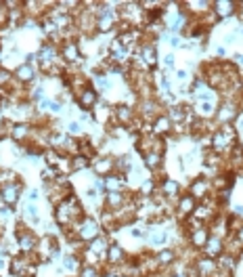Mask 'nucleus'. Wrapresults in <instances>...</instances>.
Returning a JSON list of instances; mask_svg holds the SVG:
<instances>
[{
  "label": "nucleus",
  "instance_id": "nucleus-1",
  "mask_svg": "<svg viewBox=\"0 0 243 277\" xmlns=\"http://www.w3.org/2000/svg\"><path fill=\"white\" fill-rule=\"evenodd\" d=\"M237 128L233 124H222V126L214 132L212 137V149L222 154V151H231L233 145H237Z\"/></svg>",
  "mask_w": 243,
  "mask_h": 277
},
{
  "label": "nucleus",
  "instance_id": "nucleus-2",
  "mask_svg": "<svg viewBox=\"0 0 243 277\" xmlns=\"http://www.w3.org/2000/svg\"><path fill=\"white\" fill-rule=\"evenodd\" d=\"M76 235L80 242H93L95 237L101 235V227H98V222L95 219H88L84 217L82 221L78 222V227H76Z\"/></svg>",
  "mask_w": 243,
  "mask_h": 277
},
{
  "label": "nucleus",
  "instance_id": "nucleus-3",
  "mask_svg": "<svg viewBox=\"0 0 243 277\" xmlns=\"http://www.w3.org/2000/svg\"><path fill=\"white\" fill-rule=\"evenodd\" d=\"M239 113H241V110H239V101H235V99H227V101H222V105L218 107V110H216L214 115L218 118V122H222V124H231Z\"/></svg>",
  "mask_w": 243,
  "mask_h": 277
},
{
  "label": "nucleus",
  "instance_id": "nucleus-4",
  "mask_svg": "<svg viewBox=\"0 0 243 277\" xmlns=\"http://www.w3.org/2000/svg\"><path fill=\"white\" fill-rule=\"evenodd\" d=\"M23 189V185L19 181H13V183H4L2 187H0V200H2V204H6V206H15L17 202H19V193Z\"/></svg>",
  "mask_w": 243,
  "mask_h": 277
},
{
  "label": "nucleus",
  "instance_id": "nucleus-5",
  "mask_svg": "<svg viewBox=\"0 0 243 277\" xmlns=\"http://www.w3.org/2000/svg\"><path fill=\"white\" fill-rule=\"evenodd\" d=\"M17 244H19L21 254H32V252H36V248H38V237H36L30 229L21 227L17 231Z\"/></svg>",
  "mask_w": 243,
  "mask_h": 277
},
{
  "label": "nucleus",
  "instance_id": "nucleus-6",
  "mask_svg": "<svg viewBox=\"0 0 243 277\" xmlns=\"http://www.w3.org/2000/svg\"><path fill=\"white\" fill-rule=\"evenodd\" d=\"M59 55H61V59H65L67 63H78L80 59H82V51H80V47H78V42H74V40H65L59 47Z\"/></svg>",
  "mask_w": 243,
  "mask_h": 277
},
{
  "label": "nucleus",
  "instance_id": "nucleus-7",
  "mask_svg": "<svg viewBox=\"0 0 243 277\" xmlns=\"http://www.w3.org/2000/svg\"><path fill=\"white\" fill-rule=\"evenodd\" d=\"M195 269L201 277H216L218 275V263H216V258H208V256H201L195 261Z\"/></svg>",
  "mask_w": 243,
  "mask_h": 277
},
{
  "label": "nucleus",
  "instance_id": "nucleus-8",
  "mask_svg": "<svg viewBox=\"0 0 243 277\" xmlns=\"http://www.w3.org/2000/svg\"><path fill=\"white\" fill-rule=\"evenodd\" d=\"M237 8H239V4L233 2V0H218V2H212V11L218 19H229V17L237 13Z\"/></svg>",
  "mask_w": 243,
  "mask_h": 277
},
{
  "label": "nucleus",
  "instance_id": "nucleus-9",
  "mask_svg": "<svg viewBox=\"0 0 243 277\" xmlns=\"http://www.w3.org/2000/svg\"><path fill=\"white\" fill-rule=\"evenodd\" d=\"M210 189V178L208 176H195L191 185H189V195H193L195 200H205Z\"/></svg>",
  "mask_w": 243,
  "mask_h": 277
},
{
  "label": "nucleus",
  "instance_id": "nucleus-10",
  "mask_svg": "<svg viewBox=\"0 0 243 277\" xmlns=\"http://www.w3.org/2000/svg\"><path fill=\"white\" fill-rule=\"evenodd\" d=\"M137 57H139L147 67L153 69V67L157 65V47H155V44H149V42L141 44V47H139V53H137Z\"/></svg>",
  "mask_w": 243,
  "mask_h": 277
},
{
  "label": "nucleus",
  "instance_id": "nucleus-11",
  "mask_svg": "<svg viewBox=\"0 0 243 277\" xmlns=\"http://www.w3.org/2000/svg\"><path fill=\"white\" fill-rule=\"evenodd\" d=\"M105 208L109 212H118L126 204V193L124 191H105Z\"/></svg>",
  "mask_w": 243,
  "mask_h": 277
},
{
  "label": "nucleus",
  "instance_id": "nucleus-12",
  "mask_svg": "<svg viewBox=\"0 0 243 277\" xmlns=\"http://www.w3.org/2000/svg\"><path fill=\"white\" fill-rule=\"evenodd\" d=\"M76 99H78V105L82 107V110H93V107L98 103V93L93 86H86L82 93L76 95Z\"/></svg>",
  "mask_w": 243,
  "mask_h": 277
},
{
  "label": "nucleus",
  "instance_id": "nucleus-13",
  "mask_svg": "<svg viewBox=\"0 0 243 277\" xmlns=\"http://www.w3.org/2000/svg\"><path fill=\"white\" fill-rule=\"evenodd\" d=\"M201 250H203V254L208 256V258H218V256L224 254V239L222 237H216V235H210L208 244H205Z\"/></svg>",
  "mask_w": 243,
  "mask_h": 277
},
{
  "label": "nucleus",
  "instance_id": "nucleus-14",
  "mask_svg": "<svg viewBox=\"0 0 243 277\" xmlns=\"http://www.w3.org/2000/svg\"><path fill=\"white\" fill-rule=\"evenodd\" d=\"M111 113H113V120L118 122L120 126H128L134 120V110L128 105H122V103L115 105V110H111Z\"/></svg>",
  "mask_w": 243,
  "mask_h": 277
},
{
  "label": "nucleus",
  "instance_id": "nucleus-15",
  "mask_svg": "<svg viewBox=\"0 0 243 277\" xmlns=\"http://www.w3.org/2000/svg\"><path fill=\"white\" fill-rule=\"evenodd\" d=\"M124 258H126L124 248L118 242H109V248H107V254H105V261L113 267V265H122Z\"/></svg>",
  "mask_w": 243,
  "mask_h": 277
},
{
  "label": "nucleus",
  "instance_id": "nucleus-16",
  "mask_svg": "<svg viewBox=\"0 0 243 277\" xmlns=\"http://www.w3.org/2000/svg\"><path fill=\"white\" fill-rule=\"evenodd\" d=\"M93 168H95L97 176H103V174L107 176V174H111L115 170V160H111V158H95Z\"/></svg>",
  "mask_w": 243,
  "mask_h": 277
},
{
  "label": "nucleus",
  "instance_id": "nucleus-17",
  "mask_svg": "<svg viewBox=\"0 0 243 277\" xmlns=\"http://www.w3.org/2000/svg\"><path fill=\"white\" fill-rule=\"evenodd\" d=\"M151 128H153V135H155V137H161V135H168V132L172 130V122L168 120L166 113H159L157 118L153 120Z\"/></svg>",
  "mask_w": 243,
  "mask_h": 277
},
{
  "label": "nucleus",
  "instance_id": "nucleus-18",
  "mask_svg": "<svg viewBox=\"0 0 243 277\" xmlns=\"http://www.w3.org/2000/svg\"><path fill=\"white\" fill-rule=\"evenodd\" d=\"M103 181H105V191H122L124 189V183H126V176L111 172V174L103 176Z\"/></svg>",
  "mask_w": 243,
  "mask_h": 277
},
{
  "label": "nucleus",
  "instance_id": "nucleus-19",
  "mask_svg": "<svg viewBox=\"0 0 243 277\" xmlns=\"http://www.w3.org/2000/svg\"><path fill=\"white\" fill-rule=\"evenodd\" d=\"M107 248H109V242H107V237H103V235H98V237L93 239V242H88V252L95 254V256H105Z\"/></svg>",
  "mask_w": 243,
  "mask_h": 277
},
{
  "label": "nucleus",
  "instance_id": "nucleus-20",
  "mask_svg": "<svg viewBox=\"0 0 243 277\" xmlns=\"http://www.w3.org/2000/svg\"><path fill=\"white\" fill-rule=\"evenodd\" d=\"M195 206H197V200L193 198V195L187 193V195H183V198L178 200V214H181V217H191Z\"/></svg>",
  "mask_w": 243,
  "mask_h": 277
},
{
  "label": "nucleus",
  "instance_id": "nucleus-21",
  "mask_svg": "<svg viewBox=\"0 0 243 277\" xmlns=\"http://www.w3.org/2000/svg\"><path fill=\"white\" fill-rule=\"evenodd\" d=\"M30 132H32V126L30 124H25V122H19V124H11V137L15 141H25L30 137Z\"/></svg>",
  "mask_w": 243,
  "mask_h": 277
},
{
  "label": "nucleus",
  "instance_id": "nucleus-22",
  "mask_svg": "<svg viewBox=\"0 0 243 277\" xmlns=\"http://www.w3.org/2000/svg\"><path fill=\"white\" fill-rule=\"evenodd\" d=\"M187 110L189 107H181V105H174V107H170L168 110V120L174 124V126H178V124H183L185 118H187Z\"/></svg>",
  "mask_w": 243,
  "mask_h": 277
},
{
  "label": "nucleus",
  "instance_id": "nucleus-23",
  "mask_svg": "<svg viewBox=\"0 0 243 277\" xmlns=\"http://www.w3.org/2000/svg\"><path fill=\"white\" fill-rule=\"evenodd\" d=\"M34 76H36V71H34V67L30 63H23V65H19V67L15 69V80H19L21 84L32 82Z\"/></svg>",
  "mask_w": 243,
  "mask_h": 277
},
{
  "label": "nucleus",
  "instance_id": "nucleus-24",
  "mask_svg": "<svg viewBox=\"0 0 243 277\" xmlns=\"http://www.w3.org/2000/svg\"><path fill=\"white\" fill-rule=\"evenodd\" d=\"M63 269L71 271V273H80L82 271V261L78 254H65L63 256Z\"/></svg>",
  "mask_w": 243,
  "mask_h": 277
},
{
  "label": "nucleus",
  "instance_id": "nucleus-25",
  "mask_svg": "<svg viewBox=\"0 0 243 277\" xmlns=\"http://www.w3.org/2000/svg\"><path fill=\"white\" fill-rule=\"evenodd\" d=\"M174 258H176V252L172 248H164V250H159V252L155 254V261L159 267H168V265H172L174 263Z\"/></svg>",
  "mask_w": 243,
  "mask_h": 277
},
{
  "label": "nucleus",
  "instance_id": "nucleus-26",
  "mask_svg": "<svg viewBox=\"0 0 243 277\" xmlns=\"http://www.w3.org/2000/svg\"><path fill=\"white\" fill-rule=\"evenodd\" d=\"M143 158H145V166L149 170H159L161 164H164L161 162V154H155V151H145Z\"/></svg>",
  "mask_w": 243,
  "mask_h": 277
},
{
  "label": "nucleus",
  "instance_id": "nucleus-27",
  "mask_svg": "<svg viewBox=\"0 0 243 277\" xmlns=\"http://www.w3.org/2000/svg\"><path fill=\"white\" fill-rule=\"evenodd\" d=\"M178 191H181V185L176 181H172V178H161V193L166 198H174V195H178Z\"/></svg>",
  "mask_w": 243,
  "mask_h": 277
},
{
  "label": "nucleus",
  "instance_id": "nucleus-28",
  "mask_svg": "<svg viewBox=\"0 0 243 277\" xmlns=\"http://www.w3.org/2000/svg\"><path fill=\"white\" fill-rule=\"evenodd\" d=\"M216 113L212 101H199L197 103V110H195V115L197 118H212V115Z\"/></svg>",
  "mask_w": 243,
  "mask_h": 277
},
{
  "label": "nucleus",
  "instance_id": "nucleus-29",
  "mask_svg": "<svg viewBox=\"0 0 243 277\" xmlns=\"http://www.w3.org/2000/svg\"><path fill=\"white\" fill-rule=\"evenodd\" d=\"M91 166V160H88L86 156L82 154H76L74 158H71V172H80V170H84V168Z\"/></svg>",
  "mask_w": 243,
  "mask_h": 277
},
{
  "label": "nucleus",
  "instance_id": "nucleus-30",
  "mask_svg": "<svg viewBox=\"0 0 243 277\" xmlns=\"http://www.w3.org/2000/svg\"><path fill=\"white\" fill-rule=\"evenodd\" d=\"M168 242V231H157V233L149 235V244L151 246H164Z\"/></svg>",
  "mask_w": 243,
  "mask_h": 277
},
{
  "label": "nucleus",
  "instance_id": "nucleus-31",
  "mask_svg": "<svg viewBox=\"0 0 243 277\" xmlns=\"http://www.w3.org/2000/svg\"><path fill=\"white\" fill-rule=\"evenodd\" d=\"M97 86L98 88H101V91L103 93H107V91H111V80L109 78H107V76H103V74H97Z\"/></svg>",
  "mask_w": 243,
  "mask_h": 277
},
{
  "label": "nucleus",
  "instance_id": "nucleus-32",
  "mask_svg": "<svg viewBox=\"0 0 243 277\" xmlns=\"http://www.w3.org/2000/svg\"><path fill=\"white\" fill-rule=\"evenodd\" d=\"M141 193L145 195V198H147V195H151V193H155V178H149V181L143 183L141 185Z\"/></svg>",
  "mask_w": 243,
  "mask_h": 277
},
{
  "label": "nucleus",
  "instance_id": "nucleus-33",
  "mask_svg": "<svg viewBox=\"0 0 243 277\" xmlns=\"http://www.w3.org/2000/svg\"><path fill=\"white\" fill-rule=\"evenodd\" d=\"M80 277H98V271L95 265H82V271H80Z\"/></svg>",
  "mask_w": 243,
  "mask_h": 277
},
{
  "label": "nucleus",
  "instance_id": "nucleus-34",
  "mask_svg": "<svg viewBox=\"0 0 243 277\" xmlns=\"http://www.w3.org/2000/svg\"><path fill=\"white\" fill-rule=\"evenodd\" d=\"M67 132L69 135H82V126H80V122H69Z\"/></svg>",
  "mask_w": 243,
  "mask_h": 277
},
{
  "label": "nucleus",
  "instance_id": "nucleus-35",
  "mask_svg": "<svg viewBox=\"0 0 243 277\" xmlns=\"http://www.w3.org/2000/svg\"><path fill=\"white\" fill-rule=\"evenodd\" d=\"M11 80H13V76H11V71H8V69H2V67H0V84H6V82H11Z\"/></svg>",
  "mask_w": 243,
  "mask_h": 277
},
{
  "label": "nucleus",
  "instance_id": "nucleus-36",
  "mask_svg": "<svg viewBox=\"0 0 243 277\" xmlns=\"http://www.w3.org/2000/svg\"><path fill=\"white\" fill-rule=\"evenodd\" d=\"M8 214H11V206H6V204H0V219H6Z\"/></svg>",
  "mask_w": 243,
  "mask_h": 277
},
{
  "label": "nucleus",
  "instance_id": "nucleus-37",
  "mask_svg": "<svg viewBox=\"0 0 243 277\" xmlns=\"http://www.w3.org/2000/svg\"><path fill=\"white\" fill-rule=\"evenodd\" d=\"M231 235L235 237V242H239V244L243 246V225H241V227H239V229L235 231V233H231Z\"/></svg>",
  "mask_w": 243,
  "mask_h": 277
},
{
  "label": "nucleus",
  "instance_id": "nucleus-38",
  "mask_svg": "<svg viewBox=\"0 0 243 277\" xmlns=\"http://www.w3.org/2000/svg\"><path fill=\"white\" fill-rule=\"evenodd\" d=\"M38 198H40V193H38V189H32V191H30V195H28V200H30V204H34V202H38Z\"/></svg>",
  "mask_w": 243,
  "mask_h": 277
},
{
  "label": "nucleus",
  "instance_id": "nucleus-39",
  "mask_svg": "<svg viewBox=\"0 0 243 277\" xmlns=\"http://www.w3.org/2000/svg\"><path fill=\"white\" fill-rule=\"evenodd\" d=\"M168 44H170V47H181V38H178V36H170V40H168Z\"/></svg>",
  "mask_w": 243,
  "mask_h": 277
},
{
  "label": "nucleus",
  "instance_id": "nucleus-40",
  "mask_svg": "<svg viewBox=\"0 0 243 277\" xmlns=\"http://www.w3.org/2000/svg\"><path fill=\"white\" fill-rule=\"evenodd\" d=\"M164 63H166V67H174V55H172V53L164 57Z\"/></svg>",
  "mask_w": 243,
  "mask_h": 277
},
{
  "label": "nucleus",
  "instance_id": "nucleus-41",
  "mask_svg": "<svg viewBox=\"0 0 243 277\" xmlns=\"http://www.w3.org/2000/svg\"><path fill=\"white\" fill-rule=\"evenodd\" d=\"M233 217L243 219V204H237V206H235V212H233Z\"/></svg>",
  "mask_w": 243,
  "mask_h": 277
},
{
  "label": "nucleus",
  "instance_id": "nucleus-42",
  "mask_svg": "<svg viewBox=\"0 0 243 277\" xmlns=\"http://www.w3.org/2000/svg\"><path fill=\"white\" fill-rule=\"evenodd\" d=\"M235 128H237V132H239V130H243V113H241V115H237V124H235Z\"/></svg>",
  "mask_w": 243,
  "mask_h": 277
},
{
  "label": "nucleus",
  "instance_id": "nucleus-43",
  "mask_svg": "<svg viewBox=\"0 0 243 277\" xmlns=\"http://www.w3.org/2000/svg\"><path fill=\"white\" fill-rule=\"evenodd\" d=\"M235 65H243V53H237L235 55Z\"/></svg>",
  "mask_w": 243,
  "mask_h": 277
},
{
  "label": "nucleus",
  "instance_id": "nucleus-44",
  "mask_svg": "<svg viewBox=\"0 0 243 277\" xmlns=\"http://www.w3.org/2000/svg\"><path fill=\"white\" fill-rule=\"evenodd\" d=\"M216 55H218V57H224V55H227V49H224V47H218V49H216Z\"/></svg>",
  "mask_w": 243,
  "mask_h": 277
},
{
  "label": "nucleus",
  "instance_id": "nucleus-45",
  "mask_svg": "<svg viewBox=\"0 0 243 277\" xmlns=\"http://www.w3.org/2000/svg\"><path fill=\"white\" fill-rule=\"evenodd\" d=\"M103 277H118V275H115V273H105Z\"/></svg>",
  "mask_w": 243,
  "mask_h": 277
},
{
  "label": "nucleus",
  "instance_id": "nucleus-46",
  "mask_svg": "<svg viewBox=\"0 0 243 277\" xmlns=\"http://www.w3.org/2000/svg\"><path fill=\"white\" fill-rule=\"evenodd\" d=\"M0 65H2V55H0Z\"/></svg>",
  "mask_w": 243,
  "mask_h": 277
},
{
  "label": "nucleus",
  "instance_id": "nucleus-47",
  "mask_svg": "<svg viewBox=\"0 0 243 277\" xmlns=\"http://www.w3.org/2000/svg\"><path fill=\"white\" fill-rule=\"evenodd\" d=\"M122 277H132V275H122Z\"/></svg>",
  "mask_w": 243,
  "mask_h": 277
}]
</instances>
